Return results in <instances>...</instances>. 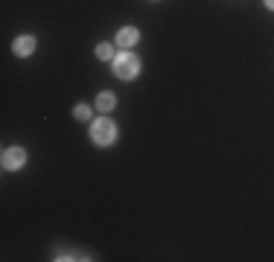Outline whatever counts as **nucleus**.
<instances>
[{
	"mask_svg": "<svg viewBox=\"0 0 274 262\" xmlns=\"http://www.w3.org/2000/svg\"><path fill=\"white\" fill-rule=\"evenodd\" d=\"M91 137L100 146H108V143H114V137H117V126H114L111 119H96L93 128H91Z\"/></svg>",
	"mask_w": 274,
	"mask_h": 262,
	"instance_id": "1",
	"label": "nucleus"
},
{
	"mask_svg": "<svg viewBox=\"0 0 274 262\" xmlns=\"http://www.w3.org/2000/svg\"><path fill=\"white\" fill-rule=\"evenodd\" d=\"M114 70H117L120 79H134L137 73H140V64H137L134 55L123 53V55H117V58H114Z\"/></svg>",
	"mask_w": 274,
	"mask_h": 262,
	"instance_id": "2",
	"label": "nucleus"
},
{
	"mask_svg": "<svg viewBox=\"0 0 274 262\" xmlns=\"http://www.w3.org/2000/svg\"><path fill=\"white\" fill-rule=\"evenodd\" d=\"M24 160H27V152H24V149H18V146L3 152V166H6V169H21V166H24Z\"/></svg>",
	"mask_w": 274,
	"mask_h": 262,
	"instance_id": "3",
	"label": "nucleus"
},
{
	"mask_svg": "<svg viewBox=\"0 0 274 262\" xmlns=\"http://www.w3.org/2000/svg\"><path fill=\"white\" fill-rule=\"evenodd\" d=\"M32 50H35V38H32V35L15 38V53H18V55H29Z\"/></svg>",
	"mask_w": 274,
	"mask_h": 262,
	"instance_id": "4",
	"label": "nucleus"
},
{
	"mask_svg": "<svg viewBox=\"0 0 274 262\" xmlns=\"http://www.w3.org/2000/svg\"><path fill=\"white\" fill-rule=\"evenodd\" d=\"M140 41V32L137 29H120L117 32V44L120 47H134Z\"/></svg>",
	"mask_w": 274,
	"mask_h": 262,
	"instance_id": "5",
	"label": "nucleus"
},
{
	"mask_svg": "<svg viewBox=\"0 0 274 262\" xmlns=\"http://www.w3.org/2000/svg\"><path fill=\"white\" fill-rule=\"evenodd\" d=\"M96 105H100V111H111L114 105H117V99H114V93H100Z\"/></svg>",
	"mask_w": 274,
	"mask_h": 262,
	"instance_id": "6",
	"label": "nucleus"
},
{
	"mask_svg": "<svg viewBox=\"0 0 274 262\" xmlns=\"http://www.w3.org/2000/svg\"><path fill=\"white\" fill-rule=\"evenodd\" d=\"M96 55H100V58H111V55H114V47H111V44H100V47H96Z\"/></svg>",
	"mask_w": 274,
	"mask_h": 262,
	"instance_id": "7",
	"label": "nucleus"
},
{
	"mask_svg": "<svg viewBox=\"0 0 274 262\" xmlns=\"http://www.w3.org/2000/svg\"><path fill=\"white\" fill-rule=\"evenodd\" d=\"M91 117V111L85 108V105H79V108H76V119H88Z\"/></svg>",
	"mask_w": 274,
	"mask_h": 262,
	"instance_id": "8",
	"label": "nucleus"
},
{
	"mask_svg": "<svg viewBox=\"0 0 274 262\" xmlns=\"http://www.w3.org/2000/svg\"><path fill=\"white\" fill-rule=\"evenodd\" d=\"M265 6H268V9H274V0H265Z\"/></svg>",
	"mask_w": 274,
	"mask_h": 262,
	"instance_id": "9",
	"label": "nucleus"
}]
</instances>
